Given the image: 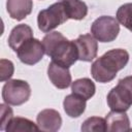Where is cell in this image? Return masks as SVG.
<instances>
[{"label":"cell","instance_id":"9a60e30c","mask_svg":"<svg viewBox=\"0 0 132 132\" xmlns=\"http://www.w3.org/2000/svg\"><path fill=\"white\" fill-rule=\"evenodd\" d=\"M71 91L73 94L81 97L82 99L89 100L94 96L96 92V87L90 78L82 77L71 82Z\"/></svg>","mask_w":132,"mask_h":132},{"label":"cell","instance_id":"d6986e66","mask_svg":"<svg viewBox=\"0 0 132 132\" xmlns=\"http://www.w3.org/2000/svg\"><path fill=\"white\" fill-rule=\"evenodd\" d=\"M80 130L84 131V132H91V131L104 132V131H107L106 121H105V119L100 118V117H91V118H88L81 124Z\"/></svg>","mask_w":132,"mask_h":132},{"label":"cell","instance_id":"9c48e42d","mask_svg":"<svg viewBox=\"0 0 132 132\" xmlns=\"http://www.w3.org/2000/svg\"><path fill=\"white\" fill-rule=\"evenodd\" d=\"M47 76L51 82L58 89H67L71 85V74L69 68L51 62L47 67Z\"/></svg>","mask_w":132,"mask_h":132},{"label":"cell","instance_id":"2e32d148","mask_svg":"<svg viewBox=\"0 0 132 132\" xmlns=\"http://www.w3.org/2000/svg\"><path fill=\"white\" fill-rule=\"evenodd\" d=\"M63 3L68 19L79 21L88 14V6L81 0H66L63 1Z\"/></svg>","mask_w":132,"mask_h":132},{"label":"cell","instance_id":"7c38bea8","mask_svg":"<svg viewBox=\"0 0 132 132\" xmlns=\"http://www.w3.org/2000/svg\"><path fill=\"white\" fill-rule=\"evenodd\" d=\"M33 1L32 0H7L6 9L9 16L16 21L24 20L32 12Z\"/></svg>","mask_w":132,"mask_h":132},{"label":"cell","instance_id":"4fadbf2b","mask_svg":"<svg viewBox=\"0 0 132 132\" xmlns=\"http://www.w3.org/2000/svg\"><path fill=\"white\" fill-rule=\"evenodd\" d=\"M33 38V30L29 25L26 24H20L16 25L9 34L8 37V45L10 48L14 52L18 51V48L28 39Z\"/></svg>","mask_w":132,"mask_h":132},{"label":"cell","instance_id":"6da1fadb","mask_svg":"<svg viewBox=\"0 0 132 132\" xmlns=\"http://www.w3.org/2000/svg\"><path fill=\"white\" fill-rule=\"evenodd\" d=\"M42 43L45 55L61 66L69 68L78 60V52L74 40H68L61 32L47 33L43 37Z\"/></svg>","mask_w":132,"mask_h":132},{"label":"cell","instance_id":"ba28073f","mask_svg":"<svg viewBox=\"0 0 132 132\" xmlns=\"http://www.w3.org/2000/svg\"><path fill=\"white\" fill-rule=\"evenodd\" d=\"M74 42L78 52V60L91 62L96 58L98 53V43L92 34L79 35Z\"/></svg>","mask_w":132,"mask_h":132},{"label":"cell","instance_id":"ac0fdd59","mask_svg":"<svg viewBox=\"0 0 132 132\" xmlns=\"http://www.w3.org/2000/svg\"><path fill=\"white\" fill-rule=\"evenodd\" d=\"M116 19L118 22L132 32V3H125L117 10Z\"/></svg>","mask_w":132,"mask_h":132},{"label":"cell","instance_id":"8992f818","mask_svg":"<svg viewBox=\"0 0 132 132\" xmlns=\"http://www.w3.org/2000/svg\"><path fill=\"white\" fill-rule=\"evenodd\" d=\"M15 53L22 63L27 65H34L43 58L45 51L42 41L33 37L25 41Z\"/></svg>","mask_w":132,"mask_h":132},{"label":"cell","instance_id":"5bb4252c","mask_svg":"<svg viewBox=\"0 0 132 132\" xmlns=\"http://www.w3.org/2000/svg\"><path fill=\"white\" fill-rule=\"evenodd\" d=\"M87 100L82 99L81 97L75 94H69L64 98L63 107L67 116L70 118H78L80 117L86 110V103Z\"/></svg>","mask_w":132,"mask_h":132},{"label":"cell","instance_id":"7a4b0ae2","mask_svg":"<svg viewBox=\"0 0 132 132\" xmlns=\"http://www.w3.org/2000/svg\"><path fill=\"white\" fill-rule=\"evenodd\" d=\"M129 61V54L124 48H114L97 58L91 65V74L96 81L105 84L111 81L118 71L122 70Z\"/></svg>","mask_w":132,"mask_h":132},{"label":"cell","instance_id":"52a82bcc","mask_svg":"<svg viewBox=\"0 0 132 132\" xmlns=\"http://www.w3.org/2000/svg\"><path fill=\"white\" fill-rule=\"evenodd\" d=\"M106 101L111 110L127 111L132 105V95L124 85L118 82L107 94Z\"/></svg>","mask_w":132,"mask_h":132},{"label":"cell","instance_id":"277c9868","mask_svg":"<svg viewBox=\"0 0 132 132\" xmlns=\"http://www.w3.org/2000/svg\"><path fill=\"white\" fill-rule=\"evenodd\" d=\"M30 96L31 88L26 80L8 79L2 88V99L9 105H22L29 100Z\"/></svg>","mask_w":132,"mask_h":132},{"label":"cell","instance_id":"5b68a950","mask_svg":"<svg viewBox=\"0 0 132 132\" xmlns=\"http://www.w3.org/2000/svg\"><path fill=\"white\" fill-rule=\"evenodd\" d=\"M91 33L100 42H111L120 33V23L113 16H99L92 23Z\"/></svg>","mask_w":132,"mask_h":132},{"label":"cell","instance_id":"3957f363","mask_svg":"<svg viewBox=\"0 0 132 132\" xmlns=\"http://www.w3.org/2000/svg\"><path fill=\"white\" fill-rule=\"evenodd\" d=\"M68 20L63 1H59L39 11L37 15V25L41 32L50 33Z\"/></svg>","mask_w":132,"mask_h":132},{"label":"cell","instance_id":"30bf717a","mask_svg":"<svg viewBox=\"0 0 132 132\" xmlns=\"http://www.w3.org/2000/svg\"><path fill=\"white\" fill-rule=\"evenodd\" d=\"M36 123L41 131L56 132L61 128L62 118L61 114L55 109H43L36 117Z\"/></svg>","mask_w":132,"mask_h":132},{"label":"cell","instance_id":"8fae6325","mask_svg":"<svg viewBox=\"0 0 132 132\" xmlns=\"http://www.w3.org/2000/svg\"><path fill=\"white\" fill-rule=\"evenodd\" d=\"M107 131L110 132H127L130 130V120L126 111L111 110L105 117Z\"/></svg>","mask_w":132,"mask_h":132},{"label":"cell","instance_id":"e0dca14e","mask_svg":"<svg viewBox=\"0 0 132 132\" xmlns=\"http://www.w3.org/2000/svg\"><path fill=\"white\" fill-rule=\"evenodd\" d=\"M5 131L7 132H37L39 128L37 124L33 123L31 120L22 118V117H13L8 125L6 126Z\"/></svg>","mask_w":132,"mask_h":132},{"label":"cell","instance_id":"7402d4cb","mask_svg":"<svg viewBox=\"0 0 132 132\" xmlns=\"http://www.w3.org/2000/svg\"><path fill=\"white\" fill-rule=\"evenodd\" d=\"M118 82L124 85V86L130 91V93H131V95H132V75L126 76V77H124V78H121Z\"/></svg>","mask_w":132,"mask_h":132},{"label":"cell","instance_id":"44dd1931","mask_svg":"<svg viewBox=\"0 0 132 132\" xmlns=\"http://www.w3.org/2000/svg\"><path fill=\"white\" fill-rule=\"evenodd\" d=\"M9 104H5V103H2L0 104V114H1V118H0V130L4 131L6 129V126L8 125V123L10 122V120L13 118V112H12V109L8 106Z\"/></svg>","mask_w":132,"mask_h":132},{"label":"cell","instance_id":"ffe728a7","mask_svg":"<svg viewBox=\"0 0 132 132\" xmlns=\"http://www.w3.org/2000/svg\"><path fill=\"white\" fill-rule=\"evenodd\" d=\"M13 71H14V67L11 61L6 59L0 60V75H1L0 80L1 81L8 80L13 75Z\"/></svg>","mask_w":132,"mask_h":132},{"label":"cell","instance_id":"603a6c76","mask_svg":"<svg viewBox=\"0 0 132 132\" xmlns=\"http://www.w3.org/2000/svg\"><path fill=\"white\" fill-rule=\"evenodd\" d=\"M60 1H66V0H60Z\"/></svg>","mask_w":132,"mask_h":132}]
</instances>
